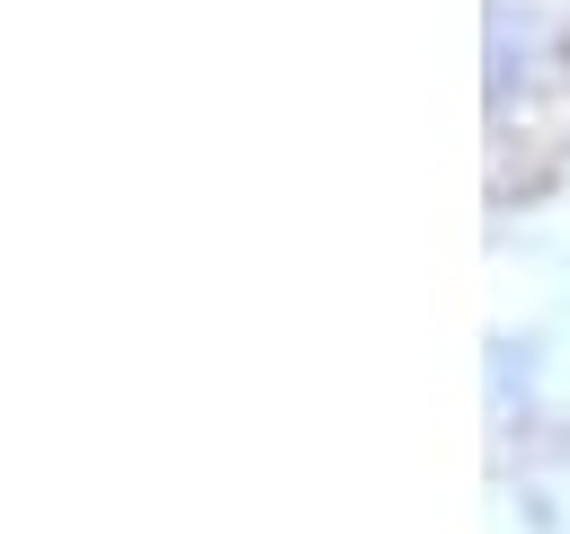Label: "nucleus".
Here are the masks:
<instances>
[]
</instances>
